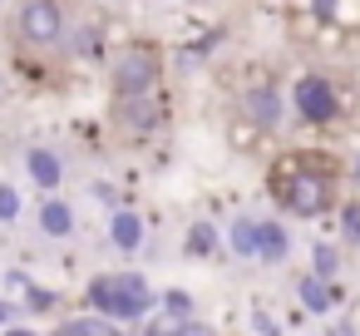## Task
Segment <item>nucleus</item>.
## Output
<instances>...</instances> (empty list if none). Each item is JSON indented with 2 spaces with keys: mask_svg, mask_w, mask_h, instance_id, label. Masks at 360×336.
Returning <instances> with one entry per match:
<instances>
[{
  "mask_svg": "<svg viewBox=\"0 0 360 336\" xmlns=\"http://www.w3.org/2000/svg\"><path fill=\"white\" fill-rule=\"evenodd\" d=\"M84 301H89L99 316L129 326V321H143V316L158 306V292L148 287L143 272H104V277H94V282L84 287Z\"/></svg>",
  "mask_w": 360,
  "mask_h": 336,
  "instance_id": "nucleus-1",
  "label": "nucleus"
},
{
  "mask_svg": "<svg viewBox=\"0 0 360 336\" xmlns=\"http://www.w3.org/2000/svg\"><path fill=\"white\" fill-rule=\"evenodd\" d=\"M158 75H163V60H158V50H148V45H129V50L109 65V85H114L119 99L158 89Z\"/></svg>",
  "mask_w": 360,
  "mask_h": 336,
  "instance_id": "nucleus-2",
  "label": "nucleus"
},
{
  "mask_svg": "<svg viewBox=\"0 0 360 336\" xmlns=\"http://www.w3.org/2000/svg\"><path fill=\"white\" fill-rule=\"evenodd\" d=\"M15 25H20V40L35 45V50H55V45H65V35H70L60 0H25L20 15H15Z\"/></svg>",
  "mask_w": 360,
  "mask_h": 336,
  "instance_id": "nucleus-3",
  "label": "nucleus"
},
{
  "mask_svg": "<svg viewBox=\"0 0 360 336\" xmlns=\"http://www.w3.org/2000/svg\"><path fill=\"white\" fill-rule=\"evenodd\" d=\"M291 218H321L330 208V173H316V168H301L286 188L271 193Z\"/></svg>",
  "mask_w": 360,
  "mask_h": 336,
  "instance_id": "nucleus-4",
  "label": "nucleus"
},
{
  "mask_svg": "<svg viewBox=\"0 0 360 336\" xmlns=\"http://www.w3.org/2000/svg\"><path fill=\"white\" fill-rule=\"evenodd\" d=\"M291 109L306 119V124H335L340 119V94H335V85L326 80V75H301L296 85H291Z\"/></svg>",
  "mask_w": 360,
  "mask_h": 336,
  "instance_id": "nucleus-5",
  "label": "nucleus"
},
{
  "mask_svg": "<svg viewBox=\"0 0 360 336\" xmlns=\"http://www.w3.org/2000/svg\"><path fill=\"white\" fill-rule=\"evenodd\" d=\"M237 104H242V114H247V119H257V124L271 134V129H281V119H286V104H291V99H281V89H276L271 80H252V85H242Z\"/></svg>",
  "mask_w": 360,
  "mask_h": 336,
  "instance_id": "nucleus-6",
  "label": "nucleus"
},
{
  "mask_svg": "<svg viewBox=\"0 0 360 336\" xmlns=\"http://www.w3.org/2000/svg\"><path fill=\"white\" fill-rule=\"evenodd\" d=\"M163 119H168V99H163L158 89L119 99V124H124V129H134V134H148V129H158Z\"/></svg>",
  "mask_w": 360,
  "mask_h": 336,
  "instance_id": "nucleus-7",
  "label": "nucleus"
},
{
  "mask_svg": "<svg viewBox=\"0 0 360 336\" xmlns=\"http://www.w3.org/2000/svg\"><path fill=\"white\" fill-rule=\"evenodd\" d=\"M262 144H266V129H262L257 119H247V114H232V119H227V149H232V154L252 158V154H262Z\"/></svg>",
  "mask_w": 360,
  "mask_h": 336,
  "instance_id": "nucleus-8",
  "label": "nucleus"
},
{
  "mask_svg": "<svg viewBox=\"0 0 360 336\" xmlns=\"http://www.w3.org/2000/svg\"><path fill=\"white\" fill-rule=\"evenodd\" d=\"M25 168H30V178L40 183V193H55V188L65 183V163H60L55 149H30V154H25Z\"/></svg>",
  "mask_w": 360,
  "mask_h": 336,
  "instance_id": "nucleus-9",
  "label": "nucleus"
},
{
  "mask_svg": "<svg viewBox=\"0 0 360 336\" xmlns=\"http://www.w3.org/2000/svg\"><path fill=\"white\" fill-rule=\"evenodd\" d=\"M109 242H114L119 252H139V247H143V218H139L134 208H114V218H109Z\"/></svg>",
  "mask_w": 360,
  "mask_h": 336,
  "instance_id": "nucleus-10",
  "label": "nucleus"
},
{
  "mask_svg": "<svg viewBox=\"0 0 360 336\" xmlns=\"http://www.w3.org/2000/svg\"><path fill=\"white\" fill-rule=\"evenodd\" d=\"M286 252H291V237H286V228L281 223H262L257 218V262H286Z\"/></svg>",
  "mask_w": 360,
  "mask_h": 336,
  "instance_id": "nucleus-11",
  "label": "nucleus"
},
{
  "mask_svg": "<svg viewBox=\"0 0 360 336\" xmlns=\"http://www.w3.org/2000/svg\"><path fill=\"white\" fill-rule=\"evenodd\" d=\"M40 228H45V237H70L75 232V208L65 198H45L40 203Z\"/></svg>",
  "mask_w": 360,
  "mask_h": 336,
  "instance_id": "nucleus-12",
  "label": "nucleus"
},
{
  "mask_svg": "<svg viewBox=\"0 0 360 336\" xmlns=\"http://www.w3.org/2000/svg\"><path fill=\"white\" fill-rule=\"evenodd\" d=\"M227 247L242 262H257V218H232L227 223Z\"/></svg>",
  "mask_w": 360,
  "mask_h": 336,
  "instance_id": "nucleus-13",
  "label": "nucleus"
},
{
  "mask_svg": "<svg viewBox=\"0 0 360 336\" xmlns=\"http://www.w3.org/2000/svg\"><path fill=\"white\" fill-rule=\"evenodd\" d=\"M55 336H124V326L94 311V316H70V321H65Z\"/></svg>",
  "mask_w": 360,
  "mask_h": 336,
  "instance_id": "nucleus-14",
  "label": "nucleus"
},
{
  "mask_svg": "<svg viewBox=\"0 0 360 336\" xmlns=\"http://www.w3.org/2000/svg\"><path fill=\"white\" fill-rule=\"evenodd\" d=\"M321 25H330L340 35H360V0H330L326 15H321Z\"/></svg>",
  "mask_w": 360,
  "mask_h": 336,
  "instance_id": "nucleus-15",
  "label": "nucleus"
},
{
  "mask_svg": "<svg viewBox=\"0 0 360 336\" xmlns=\"http://www.w3.org/2000/svg\"><path fill=\"white\" fill-rule=\"evenodd\" d=\"M296 292H301V306H306V311H330V306H335V287H330V282H321L316 272H311V277H301V287H296Z\"/></svg>",
  "mask_w": 360,
  "mask_h": 336,
  "instance_id": "nucleus-16",
  "label": "nucleus"
},
{
  "mask_svg": "<svg viewBox=\"0 0 360 336\" xmlns=\"http://www.w3.org/2000/svg\"><path fill=\"white\" fill-rule=\"evenodd\" d=\"M183 247H188V257H202V262H207V257L217 252V228H212V223H193L188 237H183Z\"/></svg>",
  "mask_w": 360,
  "mask_h": 336,
  "instance_id": "nucleus-17",
  "label": "nucleus"
},
{
  "mask_svg": "<svg viewBox=\"0 0 360 336\" xmlns=\"http://www.w3.org/2000/svg\"><path fill=\"white\" fill-rule=\"evenodd\" d=\"M301 168H306V154H281V158L271 163V193H276V188H286Z\"/></svg>",
  "mask_w": 360,
  "mask_h": 336,
  "instance_id": "nucleus-18",
  "label": "nucleus"
},
{
  "mask_svg": "<svg viewBox=\"0 0 360 336\" xmlns=\"http://www.w3.org/2000/svg\"><path fill=\"white\" fill-rule=\"evenodd\" d=\"M286 30H291V40L311 45V40H321V15H286Z\"/></svg>",
  "mask_w": 360,
  "mask_h": 336,
  "instance_id": "nucleus-19",
  "label": "nucleus"
},
{
  "mask_svg": "<svg viewBox=\"0 0 360 336\" xmlns=\"http://www.w3.org/2000/svg\"><path fill=\"white\" fill-rule=\"evenodd\" d=\"M311 262H316V277H321V282H330L335 267H340V257H335L330 242H316V247H311Z\"/></svg>",
  "mask_w": 360,
  "mask_h": 336,
  "instance_id": "nucleus-20",
  "label": "nucleus"
},
{
  "mask_svg": "<svg viewBox=\"0 0 360 336\" xmlns=\"http://www.w3.org/2000/svg\"><path fill=\"white\" fill-rule=\"evenodd\" d=\"M188 321H193V316H178V311H168V306H163V316H153V321H148V336H178Z\"/></svg>",
  "mask_w": 360,
  "mask_h": 336,
  "instance_id": "nucleus-21",
  "label": "nucleus"
},
{
  "mask_svg": "<svg viewBox=\"0 0 360 336\" xmlns=\"http://www.w3.org/2000/svg\"><path fill=\"white\" fill-rule=\"evenodd\" d=\"M25 306H30V311H55L60 297H55L50 287H35V282H30V287H25Z\"/></svg>",
  "mask_w": 360,
  "mask_h": 336,
  "instance_id": "nucleus-22",
  "label": "nucleus"
},
{
  "mask_svg": "<svg viewBox=\"0 0 360 336\" xmlns=\"http://www.w3.org/2000/svg\"><path fill=\"white\" fill-rule=\"evenodd\" d=\"M20 218V193L15 183H0V223H15Z\"/></svg>",
  "mask_w": 360,
  "mask_h": 336,
  "instance_id": "nucleus-23",
  "label": "nucleus"
},
{
  "mask_svg": "<svg viewBox=\"0 0 360 336\" xmlns=\"http://www.w3.org/2000/svg\"><path fill=\"white\" fill-rule=\"evenodd\" d=\"M163 306L178 311V316H193V297H188L183 287H168V292H163Z\"/></svg>",
  "mask_w": 360,
  "mask_h": 336,
  "instance_id": "nucleus-24",
  "label": "nucleus"
},
{
  "mask_svg": "<svg viewBox=\"0 0 360 336\" xmlns=\"http://www.w3.org/2000/svg\"><path fill=\"white\" fill-rule=\"evenodd\" d=\"M340 232H345L350 242H360V203H345V208H340Z\"/></svg>",
  "mask_w": 360,
  "mask_h": 336,
  "instance_id": "nucleus-25",
  "label": "nucleus"
},
{
  "mask_svg": "<svg viewBox=\"0 0 360 336\" xmlns=\"http://www.w3.org/2000/svg\"><path fill=\"white\" fill-rule=\"evenodd\" d=\"M0 336H40V331H25V326H6Z\"/></svg>",
  "mask_w": 360,
  "mask_h": 336,
  "instance_id": "nucleus-26",
  "label": "nucleus"
},
{
  "mask_svg": "<svg viewBox=\"0 0 360 336\" xmlns=\"http://www.w3.org/2000/svg\"><path fill=\"white\" fill-rule=\"evenodd\" d=\"M0 321H11V301H0Z\"/></svg>",
  "mask_w": 360,
  "mask_h": 336,
  "instance_id": "nucleus-27",
  "label": "nucleus"
},
{
  "mask_svg": "<svg viewBox=\"0 0 360 336\" xmlns=\"http://www.w3.org/2000/svg\"><path fill=\"white\" fill-rule=\"evenodd\" d=\"M350 178H355V183H360V158H355V163H350Z\"/></svg>",
  "mask_w": 360,
  "mask_h": 336,
  "instance_id": "nucleus-28",
  "label": "nucleus"
}]
</instances>
